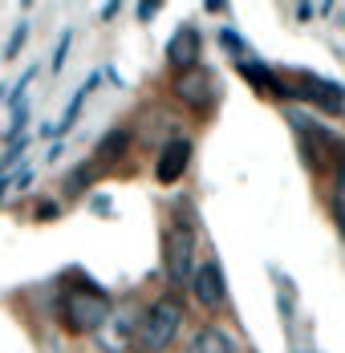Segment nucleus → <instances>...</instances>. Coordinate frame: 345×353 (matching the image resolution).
I'll return each mask as SVG.
<instances>
[{"instance_id":"10","label":"nucleus","mask_w":345,"mask_h":353,"mask_svg":"<svg viewBox=\"0 0 345 353\" xmlns=\"http://www.w3.org/2000/svg\"><path fill=\"white\" fill-rule=\"evenodd\" d=\"M199 53H204V33L195 25H183L179 33L167 41V65L175 73H187L199 65Z\"/></svg>"},{"instance_id":"24","label":"nucleus","mask_w":345,"mask_h":353,"mask_svg":"<svg viewBox=\"0 0 345 353\" xmlns=\"http://www.w3.org/2000/svg\"><path fill=\"white\" fill-rule=\"evenodd\" d=\"M118 8H122V4H102V21H114V17H118Z\"/></svg>"},{"instance_id":"15","label":"nucleus","mask_w":345,"mask_h":353,"mask_svg":"<svg viewBox=\"0 0 345 353\" xmlns=\"http://www.w3.org/2000/svg\"><path fill=\"white\" fill-rule=\"evenodd\" d=\"M329 203H333V219H337V228L345 232V146L337 150V159H333V187H329Z\"/></svg>"},{"instance_id":"4","label":"nucleus","mask_w":345,"mask_h":353,"mask_svg":"<svg viewBox=\"0 0 345 353\" xmlns=\"http://www.w3.org/2000/svg\"><path fill=\"white\" fill-rule=\"evenodd\" d=\"M284 118H288V126L297 130V142H301V159H305V167H309V171H321L329 159H337L333 150H342V146H345V142H337V134H333L329 126H321V122L313 118L309 110L288 106V110H284Z\"/></svg>"},{"instance_id":"13","label":"nucleus","mask_w":345,"mask_h":353,"mask_svg":"<svg viewBox=\"0 0 345 353\" xmlns=\"http://www.w3.org/2000/svg\"><path fill=\"white\" fill-rule=\"evenodd\" d=\"M236 70L260 90V94H273V98H293V90H288V81L284 77H276L268 65H260V61H252V57H244V61H236Z\"/></svg>"},{"instance_id":"26","label":"nucleus","mask_w":345,"mask_h":353,"mask_svg":"<svg viewBox=\"0 0 345 353\" xmlns=\"http://www.w3.org/2000/svg\"><path fill=\"white\" fill-rule=\"evenodd\" d=\"M8 94H12V85H0V102H8Z\"/></svg>"},{"instance_id":"22","label":"nucleus","mask_w":345,"mask_h":353,"mask_svg":"<svg viewBox=\"0 0 345 353\" xmlns=\"http://www.w3.org/2000/svg\"><path fill=\"white\" fill-rule=\"evenodd\" d=\"M135 12H138V21H150V17L159 12V4H155V0H150V4H138Z\"/></svg>"},{"instance_id":"17","label":"nucleus","mask_w":345,"mask_h":353,"mask_svg":"<svg viewBox=\"0 0 345 353\" xmlns=\"http://www.w3.org/2000/svg\"><path fill=\"white\" fill-rule=\"evenodd\" d=\"M25 41H29V21H17V25H12V33H8V41H4L0 61H17V53L25 49Z\"/></svg>"},{"instance_id":"21","label":"nucleus","mask_w":345,"mask_h":353,"mask_svg":"<svg viewBox=\"0 0 345 353\" xmlns=\"http://www.w3.org/2000/svg\"><path fill=\"white\" fill-rule=\"evenodd\" d=\"M219 41H224V45H228L232 53H240L236 61H244V57H248V49H244V41H240V37H236V33H232V29H224V33H219Z\"/></svg>"},{"instance_id":"12","label":"nucleus","mask_w":345,"mask_h":353,"mask_svg":"<svg viewBox=\"0 0 345 353\" xmlns=\"http://www.w3.org/2000/svg\"><path fill=\"white\" fill-rule=\"evenodd\" d=\"M187 353H240V341L228 329H219V325H204V329L191 333Z\"/></svg>"},{"instance_id":"1","label":"nucleus","mask_w":345,"mask_h":353,"mask_svg":"<svg viewBox=\"0 0 345 353\" xmlns=\"http://www.w3.org/2000/svg\"><path fill=\"white\" fill-rule=\"evenodd\" d=\"M53 309H57V321H61L66 333H73V337H98L106 329V321L114 317V296L98 281L81 276L77 284H66V281L57 284Z\"/></svg>"},{"instance_id":"8","label":"nucleus","mask_w":345,"mask_h":353,"mask_svg":"<svg viewBox=\"0 0 345 353\" xmlns=\"http://www.w3.org/2000/svg\"><path fill=\"white\" fill-rule=\"evenodd\" d=\"M191 296L199 301V309H207V313H219V309L228 305V281H224L219 260H204V264L195 268V276H191Z\"/></svg>"},{"instance_id":"16","label":"nucleus","mask_w":345,"mask_h":353,"mask_svg":"<svg viewBox=\"0 0 345 353\" xmlns=\"http://www.w3.org/2000/svg\"><path fill=\"white\" fill-rule=\"evenodd\" d=\"M106 175V167L102 163H94V159H86V163H77L73 171L66 175V195H81L90 183H98V179Z\"/></svg>"},{"instance_id":"19","label":"nucleus","mask_w":345,"mask_h":353,"mask_svg":"<svg viewBox=\"0 0 345 353\" xmlns=\"http://www.w3.org/2000/svg\"><path fill=\"white\" fill-rule=\"evenodd\" d=\"M69 45H73V33H61L57 37V45H53V57H49V65H53V73H61V65H66V57H69Z\"/></svg>"},{"instance_id":"6","label":"nucleus","mask_w":345,"mask_h":353,"mask_svg":"<svg viewBox=\"0 0 345 353\" xmlns=\"http://www.w3.org/2000/svg\"><path fill=\"white\" fill-rule=\"evenodd\" d=\"M171 94H175L179 106L195 110V114H207V110L215 106V98H219V81H215L211 70L195 65V70H187V73H175Z\"/></svg>"},{"instance_id":"20","label":"nucleus","mask_w":345,"mask_h":353,"mask_svg":"<svg viewBox=\"0 0 345 353\" xmlns=\"http://www.w3.org/2000/svg\"><path fill=\"white\" fill-rule=\"evenodd\" d=\"M37 223H53V219H61V203H53V199H45V203H37Z\"/></svg>"},{"instance_id":"2","label":"nucleus","mask_w":345,"mask_h":353,"mask_svg":"<svg viewBox=\"0 0 345 353\" xmlns=\"http://www.w3.org/2000/svg\"><path fill=\"white\" fill-rule=\"evenodd\" d=\"M183 317H187V309H183V301L175 292L150 301L142 309V321H138L135 353H167L175 345V337H179V329H183Z\"/></svg>"},{"instance_id":"18","label":"nucleus","mask_w":345,"mask_h":353,"mask_svg":"<svg viewBox=\"0 0 345 353\" xmlns=\"http://www.w3.org/2000/svg\"><path fill=\"white\" fill-rule=\"evenodd\" d=\"M33 77H37V65H29V70H25L21 77H17V81H12V94H8V102H12L17 110L25 106V90H29V81H33Z\"/></svg>"},{"instance_id":"27","label":"nucleus","mask_w":345,"mask_h":353,"mask_svg":"<svg viewBox=\"0 0 345 353\" xmlns=\"http://www.w3.org/2000/svg\"><path fill=\"white\" fill-rule=\"evenodd\" d=\"M8 187H12V179H0V195H4V191H8Z\"/></svg>"},{"instance_id":"3","label":"nucleus","mask_w":345,"mask_h":353,"mask_svg":"<svg viewBox=\"0 0 345 353\" xmlns=\"http://www.w3.org/2000/svg\"><path fill=\"white\" fill-rule=\"evenodd\" d=\"M195 244H199V236H195V223L191 219H175L171 228H167V236H163V272H167V281L171 288H191V276H195Z\"/></svg>"},{"instance_id":"7","label":"nucleus","mask_w":345,"mask_h":353,"mask_svg":"<svg viewBox=\"0 0 345 353\" xmlns=\"http://www.w3.org/2000/svg\"><path fill=\"white\" fill-rule=\"evenodd\" d=\"M138 321H142V309H135V301H126L114 317L106 321L102 333H98V350H102V353H126V350H135Z\"/></svg>"},{"instance_id":"5","label":"nucleus","mask_w":345,"mask_h":353,"mask_svg":"<svg viewBox=\"0 0 345 353\" xmlns=\"http://www.w3.org/2000/svg\"><path fill=\"white\" fill-rule=\"evenodd\" d=\"M288 90H293L297 102H309V106L325 110V114H333V118L345 114V90H342V81H333V77H317V73L301 70L288 81Z\"/></svg>"},{"instance_id":"23","label":"nucleus","mask_w":345,"mask_h":353,"mask_svg":"<svg viewBox=\"0 0 345 353\" xmlns=\"http://www.w3.org/2000/svg\"><path fill=\"white\" fill-rule=\"evenodd\" d=\"M29 183H33V171H29V167H25V171H21V175L12 179V187H21V191H25V187H29Z\"/></svg>"},{"instance_id":"25","label":"nucleus","mask_w":345,"mask_h":353,"mask_svg":"<svg viewBox=\"0 0 345 353\" xmlns=\"http://www.w3.org/2000/svg\"><path fill=\"white\" fill-rule=\"evenodd\" d=\"M90 208H94V212H110V195H98V199H94Z\"/></svg>"},{"instance_id":"14","label":"nucleus","mask_w":345,"mask_h":353,"mask_svg":"<svg viewBox=\"0 0 345 353\" xmlns=\"http://www.w3.org/2000/svg\"><path fill=\"white\" fill-rule=\"evenodd\" d=\"M130 150V130L126 126H114V130H106L102 139H98V146H94V163H102V167H110V163H118L122 154Z\"/></svg>"},{"instance_id":"11","label":"nucleus","mask_w":345,"mask_h":353,"mask_svg":"<svg viewBox=\"0 0 345 353\" xmlns=\"http://www.w3.org/2000/svg\"><path fill=\"white\" fill-rule=\"evenodd\" d=\"M98 81H102V73H90V77H86V81H81V85L73 90V98H69L66 114H61V118H57V122H53L49 130H41V134H49V139H57V142L66 139L69 130L77 126V114H81V106H86V98H90V94L98 90Z\"/></svg>"},{"instance_id":"9","label":"nucleus","mask_w":345,"mask_h":353,"mask_svg":"<svg viewBox=\"0 0 345 353\" xmlns=\"http://www.w3.org/2000/svg\"><path fill=\"white\" fill-rule=\"evenodd\" d=\"M191 154H195L191 139H167L159 146V159H155V179L163 187L179 183V179L187 175V167H191Z\"/></svg>"}]
</instances>
